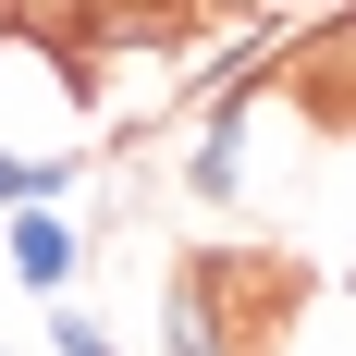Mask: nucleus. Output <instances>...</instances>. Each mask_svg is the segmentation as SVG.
Returning a JSON list of instances; mask_svg holds the SVG:
<instances>
[{
  "label": "nucleus",
  "mask_w": 356,
  "mask_h": 356,
  "mask_svg": "<svg viewBox=\"0 0 356 356\" xmlns=\"http://www.w3.org/2000/svg\"><path fill=\"white\" fill-rule=\"evenodd\" d=\"M0 209H25V147H0Z\"/></svg>",
  "instance_id": "5"
},
{
  "label": "nucleus",
  "mask_w": 356,
  "mask_h": 356,
  "mask_svg": "<svg viewBox=\"0 0 356 356\" xmlns=\"http://www.w3.org/2000/svg\"><path fill=\"white\" fill-rule=\"evenodd\" d=\"M74 197V160H25V209H62Z\"/></svg>",
  "instance_id": "4"
},
{
  "label": "nucleus",
  "mask_w": 356,
  "mask_h": 356,
  "mask_svg": "<svg viewBox=\"0 0 356 356\" xmlns=\"http://www.w3.org/2000/svg\"><path fill=\"white\" fill-rule=\"evenodd\" d=\"M0 270L25 295H74V270H86V221L62 209H0Z\"/></svg>",
  "instance_id": "1"
},
{
  "label": "nucleus",
  "mask_w": 356,
  "mask_h": 356,
  "mask_svg": "<svg viewBox=\"0 0 356 356\" xmlns=\"http://www.w3.org/2000/svg\"><path fill=\"white\" fill-rule=\"evenodd\" d=\"M49 344H62V356H123V332H111V320H86L74 295H49Z\"/></svg>",
  "instance_id": "3"
},
{
  "label": "nucleus",
  "mask_w": 356,
  "mask_h": 356,
  "mask_svg": "<svg viewBox=\"0 0 356 356\" xmlns=\"http://www.w3.org/2000/svg\"><path fill=\"white\" fill-rule=\"evenodd\" d=\"M295 99H307V123H356V0L295 37Z\"/></svg>",
  "instance_id": "2"
}]
</instances>
